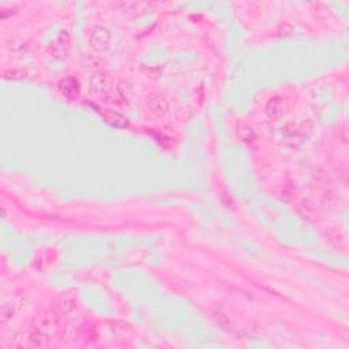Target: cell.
I'll return each instance as SVG.
<instances>
[{"mask_svg": "<svg viewBox=\"0 0 349 349\" xmlns=\"http://www.w3.org/2000/svg\"><path fill=\"white\" fill-rule=\"evenodd\" d=\"M111 45V33L105 28H96L93 30L92 36H90V46L93 49L98 51V52H103V51H107Z\"/></svg>", "mask_w": 349, "mask_h": 349, "instance_id": "1", "label": "cell"}, {"mask_svg": "<svg viewBox=\"0 0 349 349\" xmlns=\"http://www.w3.org/2000/svg\"><path fill=\"white\" fill-rule=\"evenodd\" d=\"M68 46H70L68 34L63 32L56 37V40L51 46V54L56 56V58H64V56H67V52H68Z\"/></svg>", "mask_w": 349, "mask_h": 349, "instance_id": "2", "label": "cell"}, {"mask_svg": "<svg viewBox=\"0 0 349 349\" xmlns=\"http://www.w3.org/2000/svg\"><path fill=\"white\" fill-rule=\"evenodd\" d=\"M59 90L66 98H75L79 94V83L77 79L68 77L59 82Z\"/></svg>", "mask_w": 349, "mask_h": 349, "instance_id": "3", "label": "cell"}, {"mask_svg": "<svg viewBox=\"0 0 349 349\" xmlns=\"http://www.w3.org/2000/svg\"><path fill=\"white\" fill-rule=\"evenodd\" d=\"M90 86L94 93H104L111 87V78L104 72H98L92 78Z\"/></svg>", "mask_w": 349, "mask_h": 349, "instance_id": "4", "label": "cell"}, {"mask_svg": "<svg viewBox=\"0 0 349 349\" xmlns=\"http://www.w3.org/2000/svg\"><path fill=\"white\" fill-rule=\"evenodd\" d=\"M147 105H149V109L154 115H164L166 112V109H168V103L160 94H152L149 97Z\"/></svg>", "mask_w": 349, "mask_h": 349, "instance_id": "5", "label": "cell"}, {"mask_svg": "<svg viewBox=\"0 0 349 349\" xmlns=\"http://www.w3.org/2000/svg\"><path fill=\"white\" fill-rule=\"evenodd\" d=\"M103 117L104 120L108 123L109 126H113L116 129H124L129 124V120L126 119V116H123L121 113L115 112V111H107V112H103Z\"/></svg>", "mask_w": 349, "mask_h": 349, "instance_id": "6", "label": "cell"}, {"mask_svg": "<svg viewBox=\"0 0 349 349\" xmlns=\"http://www.w3.org/2000/svg\"><path fill=\"white\" fill-rule=\"evenodd\" d=\"M237 135L241 141L244 143H248V145L257 141V134L254 133V130L247 124H240L237 127Z\"/></svg>", "mask_w": 349, "mask_h": 349, "instance_id": "7", "label": "cell"}, {"mask_svg": "<svg viewBox=\"0 0 349 349\" xmlns=\"http://www.w3.org/2000/svg\"><path fill=\"white\" fill-rule=\"evenodd\" d=\"M60 304H62L63 312L64 314H70L77 307V297H75V295L70 293V292H67V293H64L62 296V303Z\"/></svg>", "mask_w": 349, "mask_h": 349, "instance_id": "8", "label": "cell"}, {"mask_svg": "<svg viewBox=\"0 0 349 349\" xmlns=\"http://www.w3.org/2000/svg\"><path fill=\"white\" fill-rule=\"evenodd\" d=\"M281 112V101L280 100H271L267 104V113L270 116H277Z\"/></svg>", "mask_w": 349, "mask_h": 349, "instance_id": "9", "label": "cell"}]
</instances>
